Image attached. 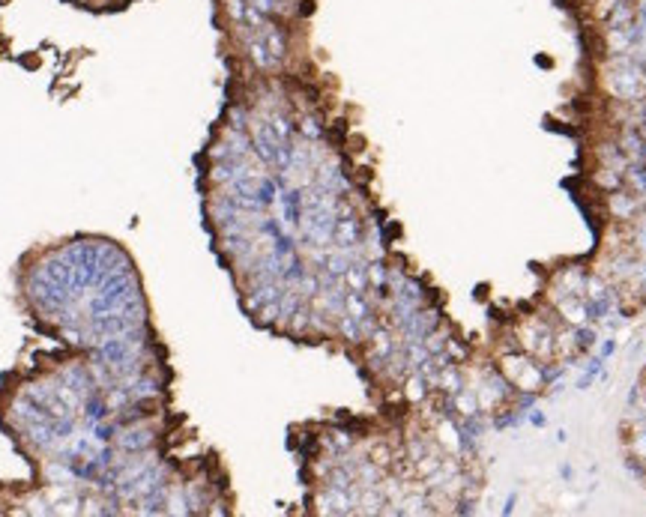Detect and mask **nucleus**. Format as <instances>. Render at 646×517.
<instances>
[{"instance_id": "nucleus-4", "label": "nucleus", "mask_w": 646, "mask_h": 517, "mask_svg": "<svg viewBox=\"0 0 646 517\" xmlns=\"http://www.w3.org/2000/svg\"><path fill=\"white\" fill-rule=\"evenodd\" d=\"M530 422H533L536 428H542V425H545V416L538 413V409H530Z\"/></svg>"}, {"instance_id": "nucleus-3", "label": "nucleus", "mask_w": 646, "mask_h": 517, "mask_svg": "<svg viewBox=\"0 0 646 517\" xmlns=\"http://www.w3.org/2000/svg\"><path fill=\"white\" fill-rule=\"evenodd\" d=\"M613 350H617V341H613V338H608V341H604V347H601V359H608Z\"/></svg>"}, {"instance_id": "nucleus-1", "label": "nucleus", "mask_w": 646, "mask_h": 517, "mask_svg": "<svg viewBox=\"0 0 646 517\" xmlns=\"http://www.w3.org/2000/svg\"><path fill=\"white\" fill-rule=\"evenodd\" d=\"M608 90L623 102L646 96V66L628 54H613L608 60Z\"/></svg>"}, {"instance_id": "nucleus-2", "label": "nucleus", "mask_w": 646, "mask_h": 517, "mask_svg": "<svg viewBox=\"0 0 646 517\" xmlns=\"http://www.w3.org/2000/svg\"><path fill=\"white\" fill-rule=\"evenodd\" d=\"M601 362H604L601 356H599V359H590V365H586V371L580 374V380H577V389H590V383H593L595 377L601 374Z\"/></svg>"}, {"instance_id": "nucleus-5", "label": "nucleus", "mask_w": 646, "mask_h": 517, "mask_svg": "<svg viewBox=\"0 0 646 517\" xmlns=\"http://www.w3.org/2000/svg\"><path fill=\"white\" fill-rule=\"evenodd\" d=\"M514 503H518V494H512L509 499H506V505H503V514H512V512H514Z\"/></svg>"}]
</instances>
